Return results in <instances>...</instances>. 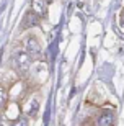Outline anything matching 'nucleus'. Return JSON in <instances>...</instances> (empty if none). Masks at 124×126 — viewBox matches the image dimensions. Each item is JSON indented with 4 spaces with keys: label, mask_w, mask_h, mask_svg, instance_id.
<instances>
[{
    "label": "nucleus",
    "mask_w": 124,
    "mask_h": 126,
    "mask_svg": "<svg viewBox=\"0 0 124 126\" xmlns=\"http://www.w3.org/2000/svg\"><path fill=\"white\" fill-rule=\"evenodd\" d=\"M31 10L36 13V16H44L47 13V0H33Z\"/></svg>",
    "instance_id": "f257e3e1"
},
{
    "label": "nucleus",
    "mask_w": 124,
    "mask_h": 126,
    "mask_svg": "<svg viewBox=\"0 0 124 126\" xmlns=\"http://www.w3.org/2000/svg\"><path fill=\"white\" fill-rule=\"evenodd\" d=\"M26 49H28V54H31L33 57L39 56L41 46H39V43L36 41V38H29V39H26Z\"/></svg>",
    "instance_id": "f03ea898"
},
{
    "label": "nucleus",
    "mask_w": 124,
    "mask_h": 126,
    "mask_svg": "<svg viewBox=\"0 0 124 126\" xmlns=\"http://www.w3.org/2000/svg\"><path fill=\"white\" fill-rule=\"evenodd\" d=\"M16 62H18L20 69H28L31 59L28 56V52H18V54H16Z\"/></svg>",
    "instance_id": "7ed1b4c3"
},
{
    "label": "nucleus",
    "mask_w": 124,
    "mask_h": 126,
    "mask_svg": "<svg viewBox=\"0 0 124 126\" xmlns=\"http://www.w3.org/2000/svg\"><path fill=\"white\" fill-rule=\"evenodd\" d=\"M111 123H113V115L111 113H103L98 118V126H111Z\"/></svg>",
    "instance_id": "20e7f679"
},
{
    "label": "nucleus",
    "mask_w": 124,
    "mask_h": 126,
    "mask_svg": "<svg viewBox=\"0 0 124 126\" xmlns=\"http://www.w3.org/2000/svg\"><path fill=\"white\" fill-rule=\"evenodd\" d=\"M25 21L28 23V26H33V25H36V23H38V20L34 18V15H31V13H29L26 18H25Z\"/></svg>",
    "instance_id": "39448f33"
},
{
    "label": "nucleus",
    "mask_w": 124,
    "mask_h": 126,
    "mask_svg": "<svg viewBox=\"0 0 124 126\" xmlns=\"http://www.w3.org/2000/svg\"><path fill=\"white\" fill-rule=\"evenodd\" d=\"M13 126H28V120L26 118H18V120L13 123Z\"/></svg>",
    "instance_id": "423d86ee"
},
{
    "label": "nucleus",
    "mask_w": 124,
    "mask_h": 126,
    "mask_svg": "<svg viewBox=\"0 0 124 126\" xmlns=\"http://www.w3.org/2000/svg\"><path fill=\"white\" fill-rule=\"evenodd\" d=\"M36 110H38V102H33L31 103V110H29V115H33V113H36Z\"/></svg>",
    "instance_id": "0eeeda50"
},
{
    "label": "nucleus",
    "mask_w": 124,
    "mask_h": 126,
    "mask_svg": "<svg viewBox=\"0 0 124 126\" xmlns=\"http://www.w3.org/2000/svg\"><path fill=\"white\" fill-rule=\"evenodd\" d=\"M5 98H7V94H5L3 89H0V102H2V105L5 103Z\"/></svg>",
    "instance_id": "6e6552de"
},
{
    "label": "nucleus",
    "mask_w": 124,
    "mask_h": 126,
    "mask_svg": "<svg viewBox=\"0 0 124 126\" xmlns=\"http://www.w3.org/2000/svg\"><path fill=\"white\" fill-rule=\"evenodd\" d=\"M0 126H2V125H0Z\"/></svg>",
    "instance_id": "1a4fd4ad"
}]
</instances>
